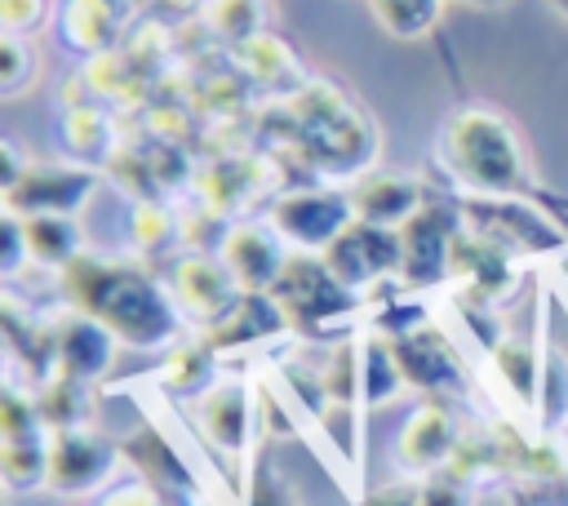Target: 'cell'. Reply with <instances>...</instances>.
<instances>
[{
	"instance_id": "8d00e7d4",
	"label": "cell",
	"mask_w": 568,
	"mask_h": 506,
	"mask_svg": "<svg viewBox=\"0 0 568 506\" xmlns=\"http://www.w3.org/2000/svg\"><path fill=\"white\" fill-rule=\"evenodd\" d=\"M0 160H4V182H0V186L9 191V186L27 173V164H22V155H18V146H13V142H0Z\"/></svg>"
},
{
	"instance_id": "1f68e13d",
	"label": "cell",
	"mask_w": 568,
	"mask_h": 506,
	"mask_svg": "<svg viewBox=\"0 0 568 506\" xmlns=\"http://www.w3.org/2000/svg\"><path fill=\"white\" fill-rule=\"evenodd\" d=\"M248 506H293V493L284 484V475L275 470V462L262 453L257 466H253V479H248Z\"/></svg>"
},
{
	"instance_id": "ac0fdd59",
	"label": "cell",
	"mask_w": 568,
	"mask_h": 506,
	"mask_svg": "<svg viewBox=\"0 0 568 506\" xmlns=\"http://www.w3.org/2000/svg\"><path fill=\"white\" fill-rule=\"evenodd\" d=\"M200 426L222 453L240 457L248 448V435H253V395H248V386L235 382V377L213 382L200 395Z\"/></svg>"
},
{
	"instance_id": "d6a6232c",
	"label": "cell",
	"mask_w": 568,
	"mask_h": 506,
	"mask_svg": "<svg viewBox=\"0 0 568 506\" xmlns=\"http://www.w3.org/2000/svg\"><path fill=\"white\" fill-rule=\"evenodd\" d=\"M49 18V0H0V27L4 36H31Z\"/></svg>"
},
{
	"instance_id": "4fadbf2b",
	"label": "cell",
	"mask_w": 568,
	"mask_h": 506,
	"mask_svg": "<svg viewBox=\"0 0 568 506\" xmlns=\"http://www.w3.org/2000/svg\"><path fill=\"white\" fill-rule=\"evenodd\" d=\"M173 155H178V138H160V133L133 138L111 151V178L138 200H164L169 191L182 186V169H186V164L160 169V160H173Z\"/></svg>"
},
{
	"instance_id": "4dcf8cb0",
	"label": "cell",
	"mask_w": 568,
	"mask_h": 506,
	"mask_svg": "<svg viewBox=\"0 0 568 506\" xmlns=\"http://www.w3.org/2000/svg\"><path fill=\"white\" fill-rule=\"evenodd\" d=\"M417 506H475V484L444 466V470H435V475H422V484H417Z\"/></svg>"
},
{
	"instance_id": "e0dca14e",
	"label": "cell",
	"mask_w": 568,
	"mask_h": 506,
	"mask_svg": "<svg viewBox=\"0 0 568 506\" xmlns=\"http://www.w3.org/2000/svg\"><path fill=\"white\" fill-rule=\"evenodd\" d=\"M390 351H395V364L404 373L408 386H422V391H462V364L453 355V346L430 333V328H413L404 337H390Z\"/></svg>"
},
{
	"instance_id": "83f0119b",
	"label": "cell",
	"mask_w": 568,
	"mask_h": 506,
	"mask_svg": "<svg viewBox=\"0 0 568 506\" xmlns=\"http://www.w3.org/2000/svg\"><path fill=\"white\" fill-rule=\"evenodd\" d=\"M36 84V49L27 36H0V93L22 98Z\"/></svg>"
},
{
	"instance_id": "30bf717a",
	"label": "cell",
	"mask_w": 568,
	"mask_h": 506,
	"mask_svg": "<svg viewBox=\"0 0 568 506\" xmlns=\"http://www.w3.org/2000/svg\"><path fill=\"white\" fill-rule=\"evenodd\" d=\"M462 448V431H457V417L439 404V399H426L408 413L399 439H395V457L408 475H435L453 462V453Z\"/></svg>"
},
{
	"instance_id": "60d3db41",
	"label": "cell",
	"mask_w": 568,
	"mask_h": 506,
	"mask_svg": "<svg viewBox=\"0 0 568 506\" xmlns=\"http://www.w3.org/2000/svg\"><path fill=\"white\" fill-rule=\"evenodd\" d=\"M546 4H550V9L559 13V18H568V0H546Z\"/></svg>"
},
{
	"instance_id": "3957f363",
	"label": "cell",
	"mask_w": 568,
	"mask_h": 506,
	"mask_svg": "<svg viewBox=\"0 0 568 506\" xmlns=\"http://www.w3.org/2000/svg\"><path fill=\"white\" fill-rule=\"evenodd\" d=\"M439 164L457 186L475 195H510L528 182V164L515 129L488 107H466L448 115L439 133Z\"/></svg>"
},
{
	"instance_id": "d590c367",
	"label": "cell",
	"mask_w": 568,
	"mask_h": 506,
	"mask_svg": "<svg viewBox=\"0 0 568 506\" xmlns=\"http://www.w3.org/2000/svg\"><path fill=\"white\" fill-rule=\"evenodd\" d=\"M359 506H417V488L390 484V488H377V493H368Z\"/></svg>"
},
{
	"instance_id": "e575fe53",
	"label": "cell",
	"mask_w": 568,
	"mask_h": 506,
	"mask_svg": "<svg viewBox=\"0 0 568 506\" xmlns=\"http://www.w3.org/2000/svg\"><path fill=\"white\" fill-rule=\"evenodd\" d=\"M98 506H160V497H155V488H146V484H124V488L106 493Z\"/></svg>"
},
{
	"instance_id": "8992f818",
	"label": "cell",
	"mask_w": 568,
	"mask_h": 506,
	"mask_svg": "<svg viewBox=\"0 0 568 506\" xmlns=\"http://www.w3.org/2000/svg\"><path fill=\"white\" fill-rule=\"evenodd\" d=\"M328 271L351 284L355 293L368 289V284H382V280H399V262H404V244H399V231L390 226H373V222H351L324 253Z\"/></svg>"
},
{
	"instance_id": "603a6c76",
	"label": "cell",
	"mask_w": 568,
	"mask_h": 506,
	"mask_svg": "<svg viewBox=\"0 0 568 506\" xmlns=\"http://www.w3.org/2000/svg\"><path fill=\"white\" fill-rule=\"evenodd\" d=\"M62 142L71 155L80 160H111V120L106 111L98 107V98H84V102H71L67 115H62Z\"/></svg>"
},
{
	"instance_id": "52a82bcc",
	"label": "cell",
	"mask_w": 568,
	"mask_h": 506,
	"mask_svg": "<svg viewBox=\"0 0 568 506\" xmlns=\"http://www.w3.org/2000/svg\"><path fill=\"white\" fill-rule=\"evenodd\" d=\"M98 191V173L89 164H27V173L4 191V209L18 217L62 213L71 217Z\"/></svg>"
},
{
	"instance_id": "7402d4cb",
	"label": "cell",
	"mask_w": 568,
	"mask_h": 506,
	"mask_svg": "<svg viewBox=\"0 0 568 506\" xmlns=\"http://www.w3.org/2000/svg\"><path fill=\"white\" fill-rule=\"evenodd\" d=\"M49 439L53 431H31V435H4V453H0V470H4V484L13 493H27V488H40L49 484Z\"/></svg>"
},
{
	"instance_id": "44dd1931",
	"label": "cell",
	"mask_w": 568,
	"mask_h": 506,
	"mask_svg": "<svg viewBox=\"0 0 568 506\" xmlns=\"http://www.w3.org/2000/svg\"><path fill=\"white\" fill-rule=\"evenodd\" d=\"M22 222H27V253H31V262L62 271V266H71L84 253V235H80V226L71 217L44 213V217H22Z\"/></svg>"
},
{
	"instance_id": "ffe728a7",
	"label": "cell",
	"mask_w": 568,
	"mask_h": 506,
	"mask_svg": "<svg viewBox=\"0 0 568 506\" xmlns=\"http://www.w3.org/2000/svg\"><path fill=\"white\" fill-rule=\"evenodd\" d=\"M231 62H235V71H240L248 84H257V89H284V98L306 84L297 53H293L280 36H271V31H257L253 40L235 44V49H231Z\"/></svg>"
},
{
	"instance_id": "d6986e66",
	"label": "cell",
	"mask_w": 568,
	"mask_h": 506,
	"mask_svg": "<svg viewBox=\"0 0 568 506\" xmlns=\"http://www.w3.org/2000/svg\"><path fill=\"white\" fill-rule=\"evenodd\" d=\"M280 328H288V324L266 293H240L213 324H204V346L217 355V351H235L244 342H262Z\"/></svg>"
},
{
	"instance_id": "484cf974",
	"label": "cell",
	"mask_w": 568,
	"mask_h": 506,
	"mask_svg": "<svg viewBox=\"0 0 568 506\" xmlns=\"http://www.w3.org/2000/svg\"><path fill=\"white\" fill-rule=\"evenodd\" d=\"M248 173H253L248 160H222L217 169H209V178H200V186H204V209L235 213V204H244V195L257 191V178H248Z\"/></svg>"
},
{
	"instance_id": "277c9868",
	"label": "cell",
	"mask_w": 568,
	"mask_h": 506,
	"mask_svg": "<svg viewBox=\"0 0 568 506\" xmlns=\"http://www.w3.org/2000/svg\"><path fill=\"white\" fill-rule=\"evenodd\" d=\"M266 297L280 306L284 324L302 328V333H315V328L359 311V293L351 284H342L320 253H288Z\"/></svg>"
},
{
	"instance_id": "f546056e",
	"label": "cell",
	"mask_w": 568,
	"mask_h": 506,
	"mask_svg": "<svg viewBox=\"0 0 568 506\" xmlns=\"http://www.w3.org/2000/svg\"><path fill=\"white\" fill-rule=\"evenodd\" d=\"M493 364L501 368L510 391L532 404V395H537V360H532V351L519 346V342H501V346H493Z\"/></svg>"
},
{
	"instance_id": "9a60e30c",
	"label": "cell",
	"mask_w": 568,
	"mask_h": 506,
	"mask_svg": "<svg viewBox=\"0 0 568 506\" xmlns=\"http://www.w3.org/2000/svg\"><path fill=\"white\" fill-rule=\"evenodd\" d=\"M142 9L138 0H67L62 4V44L98 58L120 49V36L129 27V13Z\"/></svg>"
},
{
	"instance_id": "8fae6325",
	"label": "cell",
	"mask_w": 568,
	"mask_h": 506,
	"mask_svg": "<svg viewBox=\"0 0 568 506\" xmlns=\"http://www.w3.org/2000/svg\"><path fill=\"white\" fill-rule=\"evenodd\" d=\"M53 377H71V382H93L111 368L115 355V337L84 311H67L53 324Z\"/></svg>"
},
{
	"instance_id": "5b68a950",
	"label": "cell",
	"mask_w": 568,
	"mask_h": 506,
	"mask_svg": "<svg viewBox=\"0 0 568 506\" xmlns=\"http://www.w3.org/2000/svg\"><path fill=\"white\" fill-rule=\"evenodd\" d=\"M351 222H355L351 195H342L333 186H297V191H284L271 204V213H266V226L293 253H324Z\"/></svg>"
},
{
	"instance_id": "9c48e42d",
	"label": "cell",
	"mask_w": 568,
	"mask_h": 506,
	"mask_svg": "<svg viewBox=\"0 0 568 506\" xmlns=\"http://www.w3.org/2000/svg\"><path fill=\"white\" fill-rule=\"evenodd\" d=\"M115 444L84 431V426H67V431H53L49 439V484L53 493L62 497H75V493H93L98 484L111 479L115 470Z\"/></svg>"
},
{
	"instance_id": "836d02e7",
	"label": "cell",
	"mask_w": 568,
	"mask_h": 506,
	"mask_svg": "<svg viewBox=\"0 0 568 506\" xmlns=\"http://www.w3.org/2000/svg\"><path fill=\"white\" fill-rule=\"evenodd\" d=\"M0 231H4V257H0V271L4 275H13L22 262H31V253H27V222L18 217V213H0Z\"/></svg>"
},
{
	"instance_id": "6da1fadb",
	"label": "cell",
	"mask_w": 568,
	"mask_h": 506,
	"mask_svg": "<svg viewBox=\"0 0 568 506\" xmlns=\"http://www.w3.org/2000/svg\"><path fill=\"white\" fill-rule=\"evenodd\" d=\"M58 289L71 311L93 315L124 346L160 351V346H173V337H178L182 311H178L173 293L138 266L80 253L71 266L58 271Z\"/></svg>"
},
{
	"instance_id": "74e56055",
	"label": "cell",
	"mask_w": 568,
	"mask_h": 506,
	"mask_svg": "<svg viewBox=\"0 0 568 506\" xmlns=\"http://www.w3.org/2000/svg\"><path fill=\"white\" fill-rule=\"evenodd\" d=\"M138 4H146L151 13H164V18H173V13H191V9H195V0H138Z\"/></svg>"
},
{
	"instance_id": "f35d334b",
	"label": "cell",
	"mask_w": 568,
	"mask_h": 506,
	"mask_svg": "<svg viewBox=\"0 0 568 506\" xmlns=\"http://www.w3.org/2000/svg\"><path fill=\"white\" fill-rule=\"evenodd\" d=\"M457 4H466V9H501L510 0H457Z\"/></svg>"
},
{
	"instance_id": "f1b7e54d",
	"label": "cell",
	"mask_w": 568,
	"mask_h": 506,
	"mask_svg": "<svg viewBox=\"0 0 568 506\" xmlns=\"http://www.w3.org/2000/svg\"><path fill=\"white\" fill-rule=\"evenodd\" d=\"M129 231H133V244L138 249H164V244L182 240L178 235V213L164 209L160 200H138L133 204V217H129Z\"/></svg>"
},
{
	"instance_id": "d4e9b609",
	"label": "cell",
	"mask_w": 568,
	"mask_h": 506,
	"mask_svg": "<svg viewBox=\"0 0 568 506\" xmlns=\"http://www.w3.org/2000/svg\"><path fill=\"white\" fill-rule=\"evenodd\" d=\"M368 13L390 40H422L435 31L444 0H368Z\"/></svg>"
},
{
	"instance_id": "cb8c5ba5",
	"label": "cell",
	"mask_w": 568,
	"mask_h": 506,
	"mask_svg": "<svg viewBox=\"0 0 568 506\" xmlns=\"http://www.w3.org/2000/svg\"><path fill=\"white\" fill-rule=\"evenodd\" d=\"M200 22H204V31L213 40H222V44L235 49V44L253 40L257 31H266L262 27L266 22V9H262V0H204Z\"/></svg>"
},
{
	"instance_id": "7a4b0ae2",
	"label": "cell",
	"mask_w": 568,
	"mask_h": 506,
	"mask_svg": "<svg viewBox=\"0 0 568 506\" xmlns=\"http://www.w3.org/2000/svg\"><path fill=\"white\" fill-rule=\"evenodd\" d=\"M284 115L297 129V146L306 151L311 169L324 178H364L377 138L373 124L359 115L351 98H342L333 84H302L297 93L284 98Z\"/></svg>"
},
{
	"instance_id": "ba28073f",
	"label": "cell",
	"mask_w": 568,
	"mask_h": 506,
	"mask_svg": "<svg viewBox=\"0 0 568 506\" xmlns=\"http://www.w3.org/2000/svg\"><path fill=\"white\" fill-rule=\"evenodd\" d=\"M457 231H462V213L457 209H448V204H422L417 217H408L399 226V244H404L399 280L408 289L448 280V257H453Z\"/></svg>"
},
{
	"instance_id": "4316f807",
	"label": "cell",
	"mask_w": 568,
	"mask_h": 506,
	"mask_svg": "<svg viewBox=\"0 0 568 506\" xmlns=\"http://www.w3.org/2000/svg\"><path fill=\"white\" fill-rule=\"evenodd\" d=\"M164 386L178 391V395H204L213 386V351L200 342V346H173L169 351V364H164Z\"/></svg>"
},
{
	"instance_id": "5bb4252c",
	"label": "cell",
	"mask_w": 568,
	"mask_h": 506,
	"mask_svg": "<svg viewBox=\"0 0 568 506\" xmlns=\"http://www.w3.org/2000/svg\"><path fill=\"white\" fill-rule=\"evenodd\" d=\"M222 266L231 271V280L240 284V293H271L280 266H284V240L271 231V226H253V222H240L226 231L222 249H217Z\"/></svg>"
},
{
	"instance_id": "ab89813d",
	"label": "cell",
	"mask_w": 568,
	"mask_h": 506,
	"mask_svg": "<svg viewBox=\"0 0 568 506\" xmlns=\"http://www.w3.org/2000/svg\"><path fill=\"white\" fill-rule=\"evenodd\" d=\"M510 506H537V502H532V493H515Z\"/></svg>"
},
{
	"instance_id": "7c38bea8",
	"label": "cell",
	"mask_w": 568,
	"mask_h": 506,
	"mask_svg": "<svg viewBox=\"0 0 568 506\" xmlns=\"http://www.w3.org/2000/svg\"><path fill=\"white\" fill-rule=\"evenodd\" d=\"M169 293L178 302V311L186 320H200V324H213L235 297H240V284L231 280V271L222 262H213L209 253H186L173 262L169 271Z\"/></svg>"
},
{
	"instance_id": "2e32d148",
	"label": "cell",
	"mask_w": 568,
	"mask_h": 506,
	"mask_svg": "<svg viewBox=\"0 0 568 506\" xmlns=\"http://www.w3.org/2000/svg\"><path fill=\"white\" fill-rule=\"evenodd\" d=\"M422 204H426V186L408 173H364L351 191L355 217L373 222V226H390V231H399L408 217H417Z\"/></svg>"
}]
</instances>
